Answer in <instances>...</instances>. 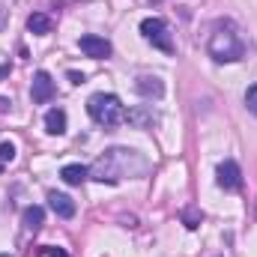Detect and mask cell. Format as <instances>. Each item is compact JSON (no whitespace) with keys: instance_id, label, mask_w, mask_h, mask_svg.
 I'll list each match as a JSON object with an SVG mask.
<instances>
[{"instance_id":"ffe728a7","label":"cell","mask_w":257,"mask_h":257,"mask_svg":"<svg viewBox=\"0 0 257 257\" xmlns=\"http://www.w3.org/2000/svg\"><path fill=\"white\" fill-rule=\"evenodd\" d=\"M0 174H3V162H0Z\"/></svg>"},{"instance_id":"ba28073f","label":"cell","mask_w":257,"mask_h":257,"mask_svg":"<svg viewBox=\"0 0 257 257\" xmlns=\"http://www.w3.org/2000/svg\"><path fill=\"white\" fill-rule=\"evenodd\" d=\"M135 90H138V96H144V99H162L165 84H162L156 75H141V78L135 81Z\"/></svg>"},{"instance_id":"44dd1931","label":"cell","mask_w":257,"mask_h":257,"mask_svg":"<svg viewBox=\"0 0 257 257\" xmlns=\"http://www.w3.org/2000/svg\"><path fill=\"white\" fill-rule=\"evenodd\" d=\"M0 257H12V254H0Z\"/></svg>"},{"instance_id":"ac0fdd59","label":"cell","mask_w":257,"mask_h":257,"mask_svg":"<svg viewBox=\"0 0 257 257\" xmlns=\"http://www.w3.org/2000/svg\"><path fill=\"white\" fill-rule=\"evenodd\" d=\"M69 81H72V84H84V75H81V72H69Z\"/></svg>"},{"instance_id":"9c48e42d","label":"cell","mask_w":257,"mask_h":257,"mask_svg":"<svg viewBox=\"0 0 257 257\" xmlns=\"http://www.w3.org/2000/svg\"><path fill=\"white\" fill-rule=\"evenodd\" d=\"M126 123H132V126H138V128H153L156 123H159V117L153 114V108L141 105V108H132V111H126Z\"/></svg>"},{"instance_id":"6da1fadb","label":"cell","mask_w":257,"mask_h":257,"mask_svg":"<svg viewBox=\"0 0 257 257\" xmlns=\"http://www.w3.org/2000/svg\"><path fill=\"white\" fill-rule=\"evenodd\" d=\"M132 162H144L135 150H123V147H114L108 150L93 168H90V177L99 180V183H120V177L126 174H141V168H132Z\"/></svg>"},{"instance_id":"3957f363","label":"cell","mask_w":257,"mask_h":257,"mask_svg":"<svg viewBox=\"0 0 257 257\" xmlns=\"http://www.w3.org/2000/svg\"><path fill=\"white\" fill-rule=\"evenodd\" d=\"M87 114L93 117V123H99L105 128H114L126 120V105L114 93H96L87 102Z\"/></svg>"},{"instance_id":"7c38bea8","label":"cell","mask_w":257,"mask_h":257,"mask_svg":"<svg viewBox=\"0 0 257 257\" xmlns=\"http://www.w3.org/2000/svg\"><path fill=\"white\" fill-rule=\"evenodd\" d=\"M60 177H63V183H69V186H81L90 177V168H84V165H66L63 171H60Z\"/></svg>"},{"instance_id":"4fadbf2b","label":"cell","mask_w":257,"mask_h":257,"mask_svg":"<svg viewBox=\"0 0 257 257\" xmlns=\"http://www.w3.org/2000/svg\"><path fill=\"white\" fill-rule=\"evenodd\" d=\"M42 221H45V209H42V206H27L24 215H21V224H24L27 230H33V233L42 227Z\"/></svg>"},{"instance_id":"5bb4252c","label":"cell","mask_w":257,"mask_h":257,"mask_svg":"<svg viewBox=\"0 0 257 257\" xmlns=\"http://www.w3.org/2000/svg\"><path fill=\"white\" fill-rule=\"evenodd\" d=\"M45 128H48L51 135H63L66 132V114L60 108H51V111L45 114Z\"/></svg>"},{"instance_id":"30bf717a","label":"cell","mask_w":257,"mask_h":257,"mask_svg":"<svg viewBox=\"0 0 257 257\" xmlns=\"http://www.w3.org/2000/svg\"><path fill=\"white\" fill-rule=\"evenodd\" d=\"M48 203H51V209H54L60 218H72V215H75V209H78V206H75V200H72L69 194H60V192L48 194Z\"/></svg>"},{"instance_id":"e0dca14e","label":"cell","mask_w":257,"mask_h":257,"mask_svg":"<svg viewBox=\"0 0 257 257\" xmlns=\"http://www.w3.org/2000/svg\"><path fill=\"white\" fill-rule=\"evenodd\" d=\"M12 159H15V144L3 141V144H0V162L6 165V162H12Z\"/></svg>"},{"instance_id":"52a82bcc","label":"cell","mask_w":257,"mask_h":257,"mask_svg":"<svg viewBox=\"0 0 257 257\" xmlns=\"http://www.w3.org/2000/svg\"><path fill=\"white\" fill-rule=\"evenodd\" d=\"M218 186L224 189V192H239L242 189V171H239V165L236 162H221L218 165Z\"/></svg>"},{"instance_id":"8992f818","label":"cell","mask_w":257,"mask_h":257,"mask_svg":"<svg viewBox=\"0 0 257 257\" xmlns=\"http://www.w3.org/2000/svg\"><path fill=\"white\" fill-rule=\"evenodd\" d=\"M30 99H33V105H48V102L54 99V81H51L48 72H36V75H33Z\"/></svg>"},{"instance_id":"5b68a950","label":"cell","mask_w":257,"mask_h":257,"mask_svg":"<svg viewBox=\"0 0 257 257\" xmlns=\"http://www.w3.org/2000/svg\"><path fill=\"white\" fill-rule=\"evenodd\" d=\"M78 48H81L87 57H93V60H105V57L111 54V42H108L105 36H96V33L81 36V39H78Z\"/></svg>"},{"instance_id":"8fae6325","label":"cell","mask_w":257,"mask_h":257,"mask_svg":"<svg viewBox=\"0 0 257 257\" xmlns=\"http://www.w3.org/2000/svg\"><path fill=\"white\" fill-rule=\"evenodd\" d=\"M51 27H54V18H51V15H45V12H33V15L27 18V30H30V33H36V36L51 33Z\"/></svg>"},{"instance_id":"d6986e66","label":"cell","mask_w":257,"mask_h":257,"mask_svg":"<svg viewBox=\"0 0 257 257\" xmlns=\"http://www.w3.org/2000/svg\"><path fill=\"white\" fill-rule=\"evenodd\" d=\"M6 105H9V102H6V99H0V111H6Z\"/></svg>"},{"instance_id":"277c9868","label":"cell","mask_w":257,"mask_h":257,"mask_svg":"<svg viewBox=\"0 0 257 257\" xmlns=\"http://www.w3.org/2000/svg\"><path fill=\"white\" fill-rule=\"evenodd\" d=\"M141 33H144V39H147V42H153L159 51L174 54V39H171L168 24H165L162 18H144V21H141Z\"/></svg>"},{"instance_id":"7a4b0ae2","label":"cell","mask_w":257,"mask_h":257,"mask_svg":"<svg viewBox=\"0 0 257 257\" xmlns=\"http://www.w3.org/2000/svg\"><path fill=\"white\" fill-rule=\"evenodd\" d=\"M206 51L218 63H236L245 54V42L239 39V33H236V27L230 21H218L212 27V36L206 42Z\"/></svg>"},{"instance_id":"9a60e30c","label":"cell","mask_w":257,"mask_h":257,"mask_svg":"<svg viewBox=\"0 0 257 257\" xmlns=\"http://www.w3.org/2000/svg\"><path fill=\"white\" fill-rule=\"evenodd\" d=\"M200 221H203V212H200L197 206H186V209H183V224H186L189 230L200 227Z\"/></svg>"},{"instance_id":"2e32d148","label":"cell","mask_w":257,"mask_h":257,"mask_svg":"<svg viewBox=\"0 0 257 257\" xmlns=\"http://www.w3.org/2000/svg\"><path fill=\"white\" fill-rule=\"evenodd\" d=\"M245 105H248V111L257 117V84H251V87L245 90Z\"/></svg>"}]
</instances>
